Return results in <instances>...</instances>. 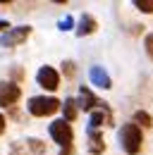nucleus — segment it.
Returning a JSON list of instances; mask_svg holds the SVG:
<instances>
[{"instance_id": "f257e3e1", "label": "nucleus", "mask_w": 153, "mask_h": 155, "mask_svg": "<svg viewBox=\"0 0 153 155\" xmlns=\"http://www.w3.org/2000/svg\"><path fill=\"white\" fill-rule=\"evenodd\" d=\"M117 141H120V148H122L127 155H139L141 153V146H144L141 127H136L134 122L122 124V129L117 131Z\"/></svg>"}, {"instance_id": "f03ea898", "label": "nucleus", "mask_w": 153, "mask_h": 155, "mask_svg": "<svg viewBox=\"0 0 153 155\" xmlns=\"http://www.w3.org/2000/svg\"><path fill=\"white\" fill-rule=\"evenodd\" d=\"M60 105L62 103L53 96H34V98H29L26 110H29V115H34V117H48L53 112H57Z\"/></svg>"}, {"instance_id": "7ed1b4c3", "label": "nucleus", "mask_w": 153, "mask_h": 155, "mask_svg": "<svg viewBox=\"0 0 153 155\" xmlns=\"http://www.w3.org/2000/svg\"><path fill=\"white\" fill-rule=\"evenodd\" d=\"M48 134L55 141L60 148H67V146H74V131H72V124H67L65 119H55L50 127H48Z\"/></svg>"}, {"instance_id": "20e7f679", "label": "nucleus", "mask_w": 153, "mask_h": 155, "mask_svg": "<svg viewBox=\"0 0 153 155\" xmlns=\"http://www.w3.org/2000/svg\"><path fill=\"white\" fill-rule=\"evenodd\" d=\"M31 36V26H15V29H7L5 34H0V45L2 48H15V45H22L24 41Z\"/></svg>"}, {"instance_id": "39448f33", "label": "nucleus", "mask_w": 153, "mask_h": 155, "mask_svg": "<svg viewBox=\"0 0 153 155\" xmlns=\"http://www.w3.org/2000/svg\"><path fill=\"white\" fill-rule=\"evenodd\" d=\"M36 81H38V86L46 88V91H57V86H60V74H57L50 64H43V67L36 72Z\"/></svg>"}, {"instance_id": "423d86ee", "label": "nucleus", "mask_w": 153, "mask_h": 155, "mask_svg": "<svg viewBox=\"0 0 153 155\" xmlns=\"http://www.w3.org/2000/svg\"><path fill=\"white\" fill-rule=\"evenodd\" d=\"M22 98V88L12 81H0V107H15Z\"/></svg>"}, {"instance_id": "0eeeda50", "label": "nucleus", "mask_w": 153, "mask_h": 155, "mask_svg": "<svg viewBox=\"0 0 153 155\" xmlns=\"http://www.w3.org/2000/svg\"><path fill=\"white\" fill-rule=\"evenodd\" d=\"M74 103H76V110H84V112H93L96 107L100 105V100L91 93L89 86H81V88H79V98H76Z\"/></svg>"}, {"instance_id": "6e6552de", "label": "nucleus", "mask_w": 153, "mask_h": 155, "mask_svg": "<svg viewBox=\"0 0 153 155\" xmlns=\"http://www.w3.org/2000/svg\"><path fill=\"white\" fill-rule=\"evenodd\" d=\"M89 79H91V84L98 86V88H113V79H110V74H108L103 67H98V64H93V67L89 69Z\"/></svg>"}, {"instance_id": "1a4fd4ad", "label": "nucleus", "mask_w": 153, "mask_h": 155, "mask_svg": "<svg viewBox=\"0 0 153 155\" xmlns=\"http://www.w3.org/2000/svg\"><path fill=\"white\" fill-rule=\"evenodd\" d=\"M96 29H98V21H96L89 12H84L81 19H79V24H76V36H79V38L91 36V34H96Z\"/></svg>"}, {"instance_id": "9d476101", "label": "nucleus", "mask_w": 153, "mask_h": 155, "mask_svg": "<svg viewBox=\"0 0 153 155\" xmlns=\"http://www.w3.org/2000/svg\"><path fill=\"white\" fill-rule=\"evenodd\" d=\"M86 136H89V150L93 155H100L105 153V141H103V134L100 131H86Z\"/></svg>"}, {"instance_id": "9b49d317", "label": "nucleus", "mask_w": 153, "mask_h": 155, "mask_svg": "<svg viewBox=\"0 0 153 155\" xmlns=\"http://www.w3.org/2000/svg\"><path fill=\"white\" fill-rule=\"evenodd\" d=\"M60 110H62V119L70 124V122H74L76 119V115H79V110H76V103H74V98H67L65 100V105H60Z\"/></svg>"}, {"instance_id": "f8f14e48", "label": "nucleus", "mask_w": 153, "mask_h": 155, "mask_svg": "<svg viewBox=\"0 0 153 155\" xmlns=\"http://www.w3.org/2000/svg\"><path fill=\"white\" fill-rule=\"evenodd\" d=\"M134 124H136V127L141 124V127L148 129V127H153V117L148 115L146 110H136V112H134Z\"/></svg>"}, {"instance_id": "ddd939ff", "label": "nucleus", "mask_w": 153, "mask_h": 155, "mask_svg": "<svg viewBox=\"0 0 153 155\" xmlns=\"http://www.w3.org/2000/svg\"><path fill=\"white\" fill-rule=\"evenodd\" d=\"M26 148H31V153L36 155H43L46 153V146H43V141H38V138H26V143H24Z\"/></svg>"}, {"instance_id": "4468645a", "label": "nucleus", "mask_w": 153, "mask_h": 155, "mask_svg": "<svg viewBox=\"0 0 153 155\" xmlns=\"http://www.w3.org/2000/svg\"><path fill=\"white\" fill-rule=\"evenodd\" d=\"M134 5H136V10H141L146 15H153V0H136Z\"/></svg>"}, {"instance_id": "2eb2a0df", "label": "nucleus", "mask_w": 153, "mask_h": 155, "mask_svg": "<svg viewBox=\"0 0 153 155\" xmlns=\"http://www.w3.org/2000/svg\"><path fill=\"white\" fill-rule=\"evenodd\" d=\"M57 26H60V31H70V29L74 26V19H72V17L67 15L65 19H60V21H57Z\"/></svg>"}, {"instance_id": "dca6fc26", "label": "nucleus", "mask_w": 153, "mask_h": 155, "mask_svg": "<svg viewBox=\"0 0 153 155\" xmlns=\"http://www.w3.org/2000/svg\"><path fill=\"white\" fill-rule=\"evenodd\" d=\"M62 72H65L67 77H72V74H74V62H72V60H67V62H62Z\"/></svg>"}, {"instance_id": "f3484780", "label": "nucleus", "mask_w": 153, "mask_h": 155, "mask_svg": "<svg viewBox=\"0 0 153 155\" xmlns=\"http://www.w3.org/2000/svg\"><path fill=\"white\" fill-rule=\"evenodd\" d=\"M22 146H24V143H12V146H10V155H26L24 153V150H22Z\"/></svg>"}, {"instance_id": "a211bd4d", "label": "nucleus", "mask_w": 153, "mask_h": 155, "mask_svg": "<svg viewBox=\"0 0 153 155\" xmlns=\"http://www.w3.org/2000/svg\"><path fill=\"white\" fill-rule=\"evenodd\" d=\"M144 43H146V53H148V58L153 60V34H148V36H146V41H144Z\"/></svg>"}, {"instance_id": "6ab92c4d", "label": "nucleus", "mask_w": 153, "mask_h": 155, "mask_svg": "<svg viewBox=\"0 0 153 155\" xmlns=\"http://www.w3.org/2000/svg\"><path fill=\"white\" fill-rule=\"evenodd\" d=\"M7 29H12V26H10V21L0 19V31H2V34H5V31H7Z\"/></svg>"}, {"instance_id": "aec40b11", "label": "nucleus", "mask_w": 153, "mask_h": 155, "mask_svg": "<svg viewBox=\"0 0 153 155\" xmlns=\"http://www.w3.org/2000/svg\"><path fill=\"white\" fill-rule=\"evenodd\" d=\"M5 124H7V122H5V117H2V112H0V136L5 134Z\"/></svg>"}, {"instance_id": "412c9836", "label": "nucleus", "mask_w": 153, "mask_h": 155, "mask_svg": "<svg viewBox=\"0 0 153 155\" xmlns=\"http://www.w3.org/2000/svg\"><path fill=\"white\" fill-rule=\"evenodd\" d=\"M60 155H72V146H67V148H60Z\"/></svg>"}]
</instances>
